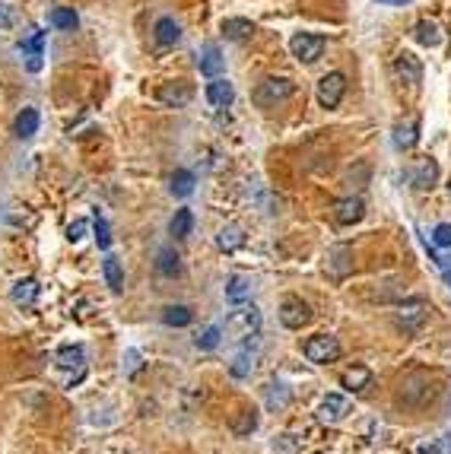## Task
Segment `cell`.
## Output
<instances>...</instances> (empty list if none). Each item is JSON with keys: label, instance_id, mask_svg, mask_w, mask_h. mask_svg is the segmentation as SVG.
I'll use <instances>...</instances> for the list:
<instances>
[{"label": "cell", "instance_id": "36", "mask_svg": "<svg viewBox=\"0 0 451 454\" xmlns=\"http://www.w3.org/2000/svg\"><path fill=\"white\" fill-rule=\"evenodd\" d=\"M251 369H255V362H251L248 353L235 356V362H232V375H235V378H245V375H251Z\"/></svg>", "mask_w": 451, "mask_h": 454}, {"label": "cell", "instance_id": "43", "mask_svg": "<svg viewBox=\"0 0 451 454\" xmlns=\"http://www.w3.org/2000/svg\"><path fill=\"white\" fill-rule=\"evenodd\" d=\"M137 359H140V353H137V350H128V375L137 372V365H140Z\"/></svg>", "mask_w": 451, "mask_h": 454}, {"label": "cell", "instance_id": "38", "mask_svg": "<svg viewBox=\"0 0 451 454\" xmlns=\"http://www.w3.org/2000/svg\"><path fill=\"white\" fill-rule=\"evenodd\" d=\"M445 451H448V448L439 439H423L420 445H416V454H445Z\"/></svg>", "mask_w": 451, "mask_h": 454}, {"label": "cell", "instance_id": "14", "mask_svg": "<svg viewBox=\"0 0 451 454\" xmlns=\"http://www.w3.org/2000/svg\"><path fill=\"white\" fill-rule=\"evenodd\" d=\"M362 213H366V203H362V197H343V201H337V207H334V219H337L340 226L359 223Z\"/></svg>", "mask_w": 451, "mask_h": 454}, {"label": "cell", "instance_id": "45", "mask_svg": "<svg viewBox=\"0 0 451 454\" xmlns=\"http://www.w3.org/2000/svg\"><path fill=\"white\" fill-rule=\"evenodd\" d=\"M378 3H388V7H407V3H414V0H378Z\"/></svg>", "mask_w": 451, "mask_h": 454}, {"label": "cell", "instance_id": "34", "mask_svg": "<svg viewBox=\"0 0 451 454\" xmlns=\"http://www.w3.org/2000/svg\"><path fill=\"white\" fill-rule=\"evenodd\" d=\"M286 403H289V387L280 385V381H273L271 391H267V407L280 410V407H286Z\"/></svg>", "mask_w": 451, "mask_h": 454}, {"label": "cell", "instance_id": "16", "mask_svg": "<svg viewBox=\"0 0 451 454\" xmlns=\"http://www.w3.org/2000/svg\"><path fill=\"white\" fill-rule=\"evenodd\" d=\"M232 99H235V90L229 80L213 76V80L207 83V102H210L213 108H226V105H232Z\"/></svg>", "mask_w": 451, "mask_h": 454}, {"label": "cell", "instance_id": "18", "mask_svg": "<svg viewBox=\"0 0 451 454\" xmlns=\"http://www.w3.org/2000/svg\"><path fill=\"white\" fill-rule=\"evenodd\" d=\"M340 385H343L346 391H366V387L372 385V372H368L366 365H353V369H346V372L340 375Z\"/></svg>", "mask_w": 451, "mask_h": 454}, {"label": "cell", "instance_id": "27", "mask_svg": "<svg viewBox=\"0 0 451 454\" xmlns=\"http://www.w3.org/2000/svg\"><path fill=\"white\" fill-rule=\"evenodd\" d=\"M414 35H416V42H420V45H426V48H436L439 42H442V35H439V26L432 23V19H420V23H416V29H414Z\"/></svg>", "mask_w": 451, "mask_h": 454}, {"label": "cell", "instance_id": "8", "mask_svg": "<svg viewBox=\"0 0 451 454\" xmlns=\"http://www.w3.org/2000/svg\"><path fill=\"white\" fill-rule=\"evenodd\" d=\"M394 74H398L400 83H407L410 90H416V86L423 83V64H420V58H416V54H410V51L398 54V58H394Z\"/></svg>", "mask_w": 451, "mask_h": 454}, {"label": "cell", "instance_id": "17", "mask_svg": "<svg viewBox=\"0 0 451 454\" xmlns=\"http://www.w3.org/2000/svg\"><path fill=\"white\" fill-rule=\"evenodd\" d=\"M58 369H64V372H70V369H76V372H86V350L83 346H60L58 350Z\"/></svg>", "mask_w": 451, "mask_h": 454}, {"label": "cell", "instance_id": "31", "mask_svg": "<svg viewBox=\"0 0 451 454\" xmlns=\"http://www.w3.org/2000/svg\"><path fill=\"white\" fill-rule=\"evenodd\" d=\"M255 429H257V413L255 410H241L239 417H235V423H232V432L239 435V439H248Z\"/></svg>", "mask_w": 451, "mask_h": 454}, {"label": "cell", "instance_id": "46", "mask_svg": "<svg viewBox=\"0 0 451 454\" xmlns=\"http://www.w3.org/2000/svg\"><path fill=\"white\" fill-rule=\"evenodd\" d=\"M445 283H448V286H451V270H445Z\"/></svg>", "mask_w": 451, "mask_h": 454}, {"label": "cell", "instance_id": "12", "mask_svg": "<svg viewBox=\"0 0 451 454\" xmlns=\"http://www.w3.org/2000/svg\"><path fill=\"white\" fill-rule=\"evenodd\" d=\"M426 314H429V305L423 299H407V302L398 305V321L404 328H420L423 321H426Z\"/></svg>", "mask_w": 451, "mask_h": 454}, {"label": "cell", "instance_id": "10", "mask_svg": "<svg viewBox=\"0 0 451 454\" xmlns=\"http://www.w3.org/2000/svg\"><path fill=\"white\" fill-rule=\"evenodd\" d=\"M439 181V165L436 159H420V162L410 169V185L416 187V191H432Z\"/></svg>", "mask_w": 451, "mask_h": 454}, {"label": "cell", "instance_id": "40", "mask_svg": "<svg viewBox=\"0 0 451 454\" xmlns=\"http://www.w3.org/2000/svg\"><path fill=\"white\" fill-rule=\"evenodd\" d=\"M42 42H45V32H35V35H32L29 42H23V45H19V48H23V51L38 54V51H42Z\"/></svg>", "mask_w": 451, "mask_h": 454}, {"label": "cell", "instance_id": "4", "mask_svg": "<svg viewBox=\"0 0 451 454\" xmlns=\"http://www.w3.org/2000/svg\"><path fill=\"white\" fill-rule=\"evenodd\" d=\"M312 321V308L302 302V299L296 296H286L283 302H280V324L289 330H302L305 324Z\"/></svg>", "mask_w": 451, "mask_h": 454}, {"label": "cell", "instance_id": "3", "mask_svg": "<svg viewBox=\"0 0 451 454\" xmlns=\"http://www.w3.org/2000/svg\"><path fill=\"white\" fill-rule=\"evenodd\" d=\"M305 359L315 365H327V362H337L340 359V340L331 334H318L305 343Z\"/></svg>", "mask_w": 451, "mask_h": 454}, {"label": "cell", "instance_id": "26", "mask_svg": "<svg viewBox=\"0 0 451 454\" xmlns=\"http://www.w3.org/2000/svg\"><path fill=\"white\" fill-rule=\"evenodd\" d=\"M191 226H194V213H191V210H175L172 223H169V232H172L175 239H188Z\"/></svg>", "mask_w": 451, "mask_h": 454}, {"label": "cell", "instance_id": "22", "mask_svg": "<svg viewBox=\"0 0 451 454\" xmlns=\"http://www.w3.org/2000/svg\"><path fill=\"white\" fill-rule=\"evenodd\" d=\"M153 35H156L159 45H175L181 38V29L175 19H169V16H162V19H156V26H153Z\"/></svg>", "mask_w": 451, "mask_h": 454}, {"label": "cell", "instance_id": "41", "mask_svg": "<svg viewBox=\"0 0 451 454\" xmlns=\"http://www.w3.org/2000/svg\"><path fill=\"white\" fill-rule=\"evenodd\" d=\"M83 232H86V223H83V219H76V223L67 229V239L70 242H80V239H83Z\"/></svg>", "mask_w": 451, "mask_h": 454}, {"label": "cell", "instance_id": "47", "mask_svg": "<svg viewBox=\"0 0 451 454\" xmlns=\"http://www.w3.org/2000/svg\"><path fill=\"white\" fill-rule=\"evenodd\" d=\"M448 191H451V181H448Z\"/></svg>", "mask_w": 451, "mask_h": 454}, {"label": "cell", "instance_id": "1", "mask_svg": "<svg viewBox=\"0 0 451 454\" xmlns=\"http://www.w3.org/2000/svg\"><path fill=\"white\" fill-rule=\"evenodd\" d=\"M293 92H296L293 80H286V76H264V80L255 86L251 99H255V105H261V108H273V105L286 102Z\"/></svg>", "mask_w": 451, "mask_h": 454}, {"label": "cell", "instance_id": "28", "mask_svg": "<svg viewBox=\"0 0 451 454\" xmlns=\"http://www.w3.org/2000/svg\"><path fill=\"white\" fill-rule=\"evenodd\" d=\"M102 274H105V283L112 286L114 292L124 286V270H121V261H118V258H112V254H108L105 261H102Z\"/></svg>", "mask_w": 451, "mask_h": 454}, {"label": "cell", "instance_id": "13", "mask_svg": "<svg viewBox=\"0 0 451 454\" xmlns=\"http://www.w3.org/2000/svg\"><path fill=\"white\" fill-rule=\"evenodd\" d=\"M353 254H350V248L346 245H334L327 248V258H324V267H327V274L331 276H346L350 270H353V261H350Z\"/></svg>", "mask_w": 451, "mask_h": 454}, {"label": "cell", "instance_id": "25", "mask_svg": "<svg viewBox=\"0 0 451 454\" xmlns=\"http://www.w3.org/2000/svg\"><path fill=\"white\" fill-rule=\"evenodd\" d=\"M162 321H166L169 328H188L194 314H191L188 305H166L162 308Z\"/></svg>", "mask_w": 451, "mask_h": 454}, {"label": "cell", "instance_id": "37", "mask_svg": "<svg viewBox=\"0 0 451 454\" xmlns=\"http://www.w3.org/2000/svg\"><path fill=\"white\" fill-rule=\"evenodd\" d=\"M432 242H436L439 248H451V223H439L436 229H432Z\"/></svg>", "mask_w": 451, "mask_h": 454}, {"label": "cell", "instance_id": "29", "mask_svg": "<svg viewBox=\"0 0 451 454\" xmlns=\"http://www.w3.org/2000/svg\"><path fill=\"white\" fill-rule=\"evenodd\" d=\"M251 296V283L245 276H229V283H226V299L229 302H245Z\"/></svg>", "mask_w": 451, "mask_h": 454}, {"label": "cell", "instance_id": "2", "mask_svg": "<svg viewBox=\"0 0 451 454\" xmlns=\"http://www.w3.org/2000/svg\"><path fill=\"white\" fill-rule=\"evenodd\" d=\"M226 330L232 337H239V340L255 337L261 330V312H257V305H241L239 302V308L226 318Z\"/></svg>", "mask_w": 451, "mask_h": 454}, {"label": "cell", "instance_id": "33", "mask_svg": "<svg viewBox=\"0 0 451 454\" xmlns=\"http://www.w3.org/2000/svg\"><path fill=\"white\" fill-rule=\"evenodd\" d=\"M38 131V112L35 108H23L16 118V137H32Z\"/></svg>", "mask_w": 451, "mask_h": 454}, {"label": "cell", "instance_id": "5", "mask_svg": "<svg viewBox=\"0 0 451 454\" xmlns=\"http://www.w3.org/2000/svg\"><path fill=\"white\" fill-rule=\"evenodd\" d=\"M432 397V385H429L426 375H407L400 381V401L410 403V407H423V403Z\"/></svg>", "mask_w": 451, "mask_h": 454}, {"label": "cell", "instance_id": "11", "mask_svg": "<svg viewBox=\"0 0 451 454\" xmlns=\"http://www.w3.org/2000/svg\"><path fill=\"white\" fill-rule=\"evenodd\" d=\"M350 410H353V407H350V401H346L343 394H327V397L321 401V410H318V417H321L324 423H331V426H334V423H343V419L350 417Z\"/></svg>", "mask_w": 451, "mask_h": 454}, {"label": "cell", "instance_id": "9", "mask_svg": "<svg viewBox=\"0 0 451 454\" xmlns=\"http://www.w3.org/2000/svg\"><path fill=\"white\" fill-rule=\"evenodd\" d=\"M156 96H159V102L169 105V108H185V105L194 99V90H191L188 83H162Z\"/></svg>", "mask_w": 451, "mask_h": 454}, {"label": "cell", "instance_id": "20", "mask_svg": "<svg viewBox=\"0 0 451 454\" xmlns=\"http://www.w3.org/2000/svg\"><path fill=\"white\" fill-rule=\"evenodd\" d=\"M156 270L162 276H169V280L181 274V258L175 254V248H159L156 251Z\"/></svg>", "mask_w": 451, "mask_h": 454}, {"label": "cell", "instance_id": "44", "mask_svg": "<svg viewBox=\"0 0 451 454\" xmlns=\"http://www.w3.org/2000/svg\"><path fill=\"white\" fill-rule=\"evenodd\" d=\"M26 67H29L32 74H38V70H42V51H38V54H32V58H29V64H26Z\"/></svg>", "mask_w": 451, "mask_h": 454}, {"label": "cell", "instance_id": "23", "mask_svg": "<svg viewBox=\"0 0 451 454\" xmlns=\"http://www.w3.org/2000/svg\"><path fill=\"white\" fill-rule=\"evenodd\" d=\"M245 245V232L239 229V226H223V229L216 232V248L219 251H235V248Z\"/></svg>", "mask_w": 451, "mask_h": 454}, {"label": "cell", "instance_id": "6", "mask_svg": "<svg viewBox=\"0 0 451 454\" xmlns=\"http://www.w3.org/2000/svg\"><path fill=\"white\" fill-rule=\"evenodd\" d=\"M289 51H293V58H299L302 64H315L324 51V38L299 32V35H293V42H289Z\"/></svg>", "mask_w": 451, "mask_h": 454}, {"label": "cell", "instance_id": "21", "mask_svg": "<svg viewBox=\"0 0 451 454\" xmlns=\"http://www.w3.org/2000/svg\"><path fill=\"white\" fill-rule=\"evenodd\" d=\"M201 74H203V76H210V80L223 74V54H219V48L213 45V42L201 51Z\"/></svg>", "mask_w": 451, "mask_h": 454}, {"label": "cell", "instance_id": "7", "mask_svg": "<svg viewBox=\"0 0 451 454\" xmlns=\"http://www.w3.org/2000/svg\"><path fill=\"white\" fill-rule=\"evenodd\" d=\"M343 92H346V76L343 74H324L321 80H318V102H321L324 108L340 105Z\"/></svg>", "mask_w": 451, "mask_h": 454}, {"label": "cell", "instance_id": "39", "mask_svg": "<svg viewBox=\"0 0 451 454\" xmlns=\"http://www.w3.org/2000/svg\"><path fill=\"white\" fill-rule=\"evenodd\" d=\"M92 232H96V242H99V248H108V245H112V232H108V223H105V219H96V226H92Z\"/></svg>", "mask_w": 451, "mask_h": 454}, {"label": "cell", "instance_id": "35", "mask_svg": "<svg viewBox=\"0 0 451 454\" xmlns=\"http://www.w3.org/2000/svg\"><path fill=\"white\" fill-rule=\"evenodd\" d=\"M219 346V328H207L201 337H197V350H216Z\"/></svg>", "mask_w": 451, "mask_h": 454}, {"label": "cell", "instance_id": "19", "mask_svg": "<svg viewBox=\"0 0 451 454\" xmlns=\"http://www.w3.org/2000/svg\"><path fill=\"white\" fill-rule=\"evenodd\" d=\"M251 32H255V23H251V19H241V16H229V19H223V35L232 38V42H245Z\"/></svg>", "mask_w": 451, "mask_h": 454}, {"label": "cell", "instance_id": "30", "mask_svg": "<svg viewBox=\"0 0 451 454\" xmlns=\"http://www.w3.org/2000/svg\"><path fill=\"white\" fill-rule=\"evenodd\" d=\"M48 23L54 26V29H76V13L70 7H54L51 13H48Z\"/></svg>", "mask_w": 451, "mask_h": 454}, {"label": "cell", "instance_id": "32", "mask_svg": "<svg viewBox=\"0 0 451 454\" xmlns=\"http://www.w3.org/2000/svg\"><path fill=\"white\" fill-rule=\"evenodd\" d=\"M416 121H407V124H398L394 127V146L398 149H410L416 143Z\"/></svg>", "mask_w": 451, "mask_h": 454}, {"label": "cell", "instance_id": "15", "mask_svg": "<svg viewBox=\"0 0 451 454\" xmlns=\"http://www.w3.org/2000/svg\"><path fill=\"white\" fill-rule=\"evenodd\" d=\"M38 292H42L38 280L26 276V280H16V283H13V289H10V299H13V305L29 308V305H35V302H38Z\"/></svg>", "mask_w": 451, "mask_h": 454}, {"label": "cell", "instance_id": "24", "mask_svg": "<svg viewBox=\"0 0 451 454\" xmlns=\"http://www.w3.org/2000/svg\"><path fill=\"white\" fill-rule=\"evenodd\" d=\"M194 185H197V178H194V171H188V169L172 171V178H169V187H172L175 197H188V194L194 191Z\"/></svg>", "mask_w": 451, "mask_h": 454}, {"label": "cell", "instance_id": "48", "mask_svg": "<svg viewBox=\"0 0 451 454\" xmlns=\"http://www.w3.org/2000/svg\"><path fill=\"white\" fill-rule=\"evenodd\" d=\"M448 448H451V442H448Z\"/></svg>", "mask_w": 451, "mask_h": 454}, {"label": "cell", "instance_id": "42", "mask_svg": "<svg viewBox=\"0 0 451 454\" xmlns=\"http://www.w3.org/2000/svg\"><path fill=\"white\" fill-rule=\"evenodd\" d=\"M10 26H13V13L7 3H0V29H10Z\"/></svg>", "mask_w": 451, "mask_h": 454}]
</instances>
